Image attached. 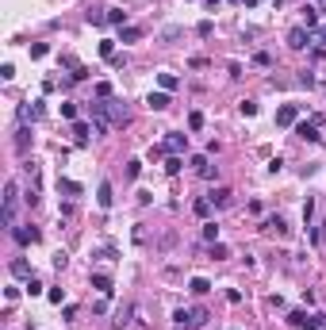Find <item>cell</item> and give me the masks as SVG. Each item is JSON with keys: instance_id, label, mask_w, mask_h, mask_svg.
<instances>
[{"instance_id": "cell-1", "label": "cell", "mask_w": 326, "mask_h": 330, "mask_svg": "<svg viewBox=\"0 0 326 330\" xmlns=\"http://www.w3.org/2000/svg\"><path fill=\"white\" fill-rule=\"evenodd\" d=\"M16 200H19V184L8 181V188H4V226H16Z\"/></svg>"}, {"instance_id": "cell-2", "label": "cell", "mask_w": 326, "mask_h": 330, "mask_svg": "<svg viewBox=\"0 0 326 330\" xmlns=\"http://www.w3.org/2000/svg\"><path fill=\"white\" fill-rule=\"evenodd\" d=\"M288 322H292V326H300V330H322V326H326V315H322V311H315V315L296 311V315H288Z\"/></svg>"}, {"instance_id": "cell-3", "label": "cell", "mask_w": 326, "mask_h": 330, "mask_svg": "<svg viewBox=\"0 0 326 330\" xmlns=\"http://www.w3.org/2000/svg\"><path fill=\"white\" fill-rule=\"evenodd\" d=\"M296 119H300V108H296V104L276 108V127H296Z\"/></svg>"}, {"instance_id": "cell-4", "label": "cell", "mask_w": 326, "mask_h": 330, "mask_svg": "<svg viewBox=\"0 0 326 330\" xmlns=\"http://www.w3.org/2000/svg\"><path fill=\"white\" fill-rule=\"evenodd\" d=\"M12 238H16L19 246H35V242H39L43 235H39L35 226H12Z\"/></svg>"}, {"instance_id": "cell-5", "label": "cell", "mask_w": 326, "mask_h": 330, "mask_svg": "<svg viewBox=\"0 0 326 330\" xmlns=\"http://www.w3.org/2000/svg\"><path fill=\"white\" fill-rule=\"evenodd\" d=\"M161 150H169V154H184V150H188V135H177V130H173V135H169V139H165V146Z\"/></svg>"}, {"instance_id": "cell-6", "label": "cell", "mask_w": 326, "mask_h": 330, "mask_svg": "<svg viewBox=\"0 0 326 330\" xmlns=\"http://www.w3.org/2000/svg\"><path fill=\"white\" fill-rule=\"evenodd\" d=\"M307 43H311V31H307V27H292V31H288V46H292V50H303Z\"/></svg>"}, {"instance_id": "cell-7", "label": "cell", "mask_w": 326, "mask_h": 330, "mask_svg": "<svg viewBox=\"0 0 326 330\" xmlns=\"http://www.w3.org/2000/svg\"><path fill=\"white\" fill-rule=\"evenodd\" d=\"M96 204H100L104 211L115 204V192H112V181H100V188H96Z\"/></svg>"}, {"instance_id": "cell-8", "label": "cell", "mask_w": 326, "mask_h": 330, "mask_svg": "<svg viewBox=\"0 0 326 330\" xmlns=\"http://www.w3.org/2000/svg\"><path fill=\"white\" fill-rule=\"evenodd\" d=\"M261 230H269V235H288V223H284V215H269V219H261Z\"/></svg>"}, {"instance_id": "cell-9", "label": "cell", "mask_w": 326, "mask_h": 330, "mask_svg": "<svg viewBox=\"0 0 326 330\" xmlns=\"http://www.w3.org/2000/svg\"><path fill=\"white\" fill-rule=\"evenodd\" d=\"M8 269H12V277H19V280H31V277H35V273H31V265H27L23 257H12V265H8Z\"/></svg>"}, {"instance_id": "cell-10", "label": "cell", "mask_w": 326, "mask_h": 330, "mask_svg": "<svg viewBox=\"0 0 326 330\" xmlns=\"http://www.w3.org/2000/svg\"><path fill=\"white\" fill-rule=\"evenodd\" d=\"M184 326H188V330L207 326V311H204V307H192V311H188V322H184Z\"/></svg>"}, {"instance_id": "cell-11", "label": "cell", "mask_w": 326, "mask_h": 330, "mask_svg": "<svg viewBox=\"0 0 326 330\" xmlns=\"http://www.w3.org/2000/svg\"><path fill=\"white\" fill-rule=\"evenodd\" d=\"M296 135H300V139H307V142H318V127H315V123H296Z\"/></svg>"}, {"instance_id": "cell-12", "label": "cell", "mask_w": 326, "mask_h": 330, "mask_svg": "<svg viewBox=\"0 0 326 330\" xmlns=\"http://www.w3.org/2000/svg\"><path fill=\"white\" fill-rule=\"evenodd\" d=\"M207 200H211L215 208H226V204H231V188H211V192H207Z\"/></svg>"}, {"instance_id": "cell-13", "label": "cell", "mask_w": 326, "mask_h": 330, "mask_svg": "<svg viewBox=\"0 0 326 330\" xmlns=\"http://www.w3.org/2000/svg\"><path fill=\"white\" fill-rule=\"evenodd\" d=\"M43 115H46V108L39 104V100H35L31 108H19V119H23V123H27V119H43Z\"/></svg>"}, {"instance_id": "cell-14", "label": "cell", "mask_w": 326, "mask_h": 330, "mask_svg": "<svg viewBox=\"0 0 326 330\" xmlns=\"http://www.w3.org/2000/svg\"><path fill=\"white\" fill-rule=\"evenodd\" d=\"M138 39H142V27H135V23L119 27V43H138Z\"/></svg>"}, {"instance_id": "cell-15", "label": "cell", "mask_w": 326, "mask_h": 330, "mask_svg": "<svg viewBox=\"0 0 326 330\" xmlns=\"http://www.w3.org/2000/svg\"><path fill=\"white\" fill-rule=\"evenodd\" d=\"M92 284H96V292L100 295H112L115 288H112V277H104V273H92Z\"/></svg>"}, {"instance_id": "cell-16", "label": "cell", "mask_w": 326, "mask_h": 330, "mask_svg": "<svg viewBox=\"0 0 326 330\" xmlns=\"http://www.w3.org/2000/svg\"><path fill=\"white\" fill-rule=\"evenodd\" d=\"M58 192H66L69 200H73V196H81V192H85V188H81L77 181H66V177H58Z\"/></svg>"}, {"instance_id": "cell-17", "label": "cell", "mask_w": 326, "mask_h": 330, "mask_svg": "<svg viewBox=\"0 0 326 330\" xmlns=\"http://www.w3.org/2000/svg\"><path fill=\"white\" fill-rule=\"evenodd\" d=\"M146 104L154 108V112H165V108H169V92H150Z\"/></svg>"}, {"instance_id": "cell-18", "label": "cell", "mask_w": 326, "mask_h": 330, "mask_svg": "<svg viewBox=\"0 0 326 330\" xmlns=\"http://www.w3.org/2000/svg\"><path fill=\"white\" fill-rule=\"evenodd\" d=\"M104 16H108V23H115V27H127V12H123V8H108Z\"/></svg>"}, {"instance_id": "cell-19", "label": "cell", "mask_w": 326, "mask_h": 330, "mask_svg": "<svg viewBox=\"0 0 326 330\" xmlns=\"http://www.w3.org/2000/svg\"><path fill=\"white\" fill-rule=\"evenodd\" d=\"M88 130H92V127H88V123L73 119V135H77V146H85V142H88Z\"/></svg>"}, {"instance_id": "cell-20", "label": "cell", "mask_w": 326, "mask_h": 330, "mask_svg": "<svg viewBox=\"0 0 326 330\" xmlns=\"http://www.w3.org/2000/svg\"><path fill=\"white\" fill-rule=\"evenodd\" d=\"M27 142H31V130H27V123H23V127L16 130V150L19 154H27Z\"/></svg>"}, {"instance_id": "cell-21", "label": "cell", "mask_w": 326, "mask_h": 330, "mask_svg": "<svg viewBox=\"0 0 326 330\" xmlns=\"http://www.w3.org/2000/svg\"><path fill=\"white\" fill-rule=\"evenodd\" d=\"M211 208H215V204H211V200H207V196H200V200H196V204H192V211H196V215H200V219H207V215H211Z\"/></svg>"}, {"instance_id": "cell-22", "label": "cell", "mask_w": 326, "mask_h": 330, "mask_svg": "<svg viewBox=\"0 0 326 330\" xmlns=\"http://www.w3.org/2000/svg\"><path fill=\"white\" fill-rule=\"evenodd\" d=\"M303 27H307V31L318 27V8H303Z\"/></svg>"}, {"instance_id": "cell-23", "label": "cell", "mask_w": 326, "mask_h": 330, "mask_svg": "<svg viewBox=\"0 0 326 330\" xmlns=\"http://www.w3.org/2000/svg\"><path fill=\"white\" fill-rule=\"evenodd\" d=\"M188 288H192L196 295H207V292H211V284H207L204 277H192V280H188Z\"/></svg>"}, {"instance_id": "cell-24", "label": "cell", "mask_w": 326, "mask_h": 330, "mask_svg": "<svg viewBox=\"0 0 326 330\" xmlns=\"http://www.w3.org/2000/svg\"><path fill=\"white\" fill-rule=\"evenodd\" d=\"M157 85H161V92H173V88H177V73H161Z\"/></svg>"}, {"instance_id": "cell-25", "label": "cell", "mask_w": 326, "mask_h": 330, "mask_svg": "<svg viewBox=\"0 0 326 330\" xmlns=\"http://www.w3.org/2000/svg\"><path fill=\"white\" fill-rule=\"evenodd\" d=\"M211 257H215V261H223V257H231V250H226L223 242H211Z\"/></svg>"}, {"instance_id": "cell-26", "label": "cell", "mask_w": 326, "mask_h": 330, "mask_svg": "<svg viewBox=\"0 0 326 330\" xmlns=\"http://www.w3.org/2000/svg\"><path fill=\"white\" fill-rule=\"evenodd\" d=\"M211 31H215V27H211V19H200V23H196V35H200V39H207Z\"/></svg>"}, {"instance_id": "cell-27", "label": "cell", "mask_w": 326, "mask_h": 330, "mask_svg": "<svg viewBox=\"0 0 326 330\" xmlns=\"http://www.w3.org/2000/svg\"><path fill=\"white\" fill-rule=\"evenodd\" d=\"M204 238H207V242H219V226H215V223H204Z\"/></svg>"}, {"instance_id": "cell-28", "label": "cell", "mask_w": 326, "mask_h": 330, "mask_svg": "<svg viewBox=\"0 0 326 330\" xmlns=\"http://www.w3.org/2000/svg\"><path fill=\"white\" fill-rule=\"evenodd\" d=\"M180 165H184V161H180V157H177V154H173V157H169V161H165V173H180Z\"/></svg>"}, {"instance_id": "cell-29", "label": "cell", "mask_w": 326, "mask_h": 330, "mask_svg": "<svg viewBox=\"0 0 326 330\" xmlns=\"http://www.w3.org/2000/svg\"><path fill=\"white\" fill-rule=\"evenodd\" d=\"M100 54H104V58H115V43H112V39H104V43H100Z\"/></svg>"}, {"instance_id": "cell-30", "label": "cell", "mask_w": 326, "mask_h": 330, "mask_svg": "<svg viewBox=\"0 0 326 330\" xmlns=\"http://www.w3.org/2000/svg\"><path fill=\"white\" fill-rule=\"evenodd\" d=\"M61 119H77V104H61Z\"/></svg>"}, {"instance_id": "cell-31", "label": "cell", "mask_w": 326, "mask_h": 330, "mask_svg": "<svg viewBox=\"0 0 326 330\" xmlns=\"http://www.w3.org/2000/svg\"><path fill=\"white\" fill-rule=\"evenodd\" d=\"M96 96H100V100H108V96H112V85H108V81H100V85H96Z\"/></svg>"}, {"instance_id": "cell-32", "label": "cell", "mask_w": 326, "mask_h": 330, "mask_svg": "<svg viewBox=\"0 0 326 330\" xmlns=\"http://www.w3.org/2000/svg\"><path fill=\"white\" fill-rule=\"evenodd\" d=\"M200 177H204V181H215V177H219V169H215V165H204V169H200Z\"/></svg>"}, {"instance_id": "cell-33", "label": "cell", "mask_w": 326, "mask_h": 330, "mask_svg": "<svg viewBox=\"0 0 326 330\" xmlns=\"http://www.w3.org/2000/svg\"><path fill=\"white\" fill-rule=\"evenodd\" d=\"M161 39H165V43H173V39H180V27H165V31H161Z\"/></svg>"}, {"instance_id": "cell-34", "label": "cell", "mask_w": 326, "mask_h": 330, "mask_svg": "<svg viewBox=\"0 0 326 330\" xmlns=\"http://www.w3.org/2000/svg\"><path fill=\"white\" fill-rule=\"evenodd\" d=\"M46 50H50L46 43H35V46H31V58H46Z\"/></svg>"}, {"instance_id": "cell-35", "label": "cell", "mask_w": 326, "mask_h": 330, "mask_svg": "<svg viewBox=\"0 0 326 330\" xmlns=\"http://www.w3.org/2000/svg\"><path fill=\"white\" fill-rule=\"evenodd\" d=\"M238 108H242V115H257V104H253V100H242Z\"/></svg>"}, {"instance_id": "cell-36", "label": "cell", "mask_w": 326, "mask_h": 330, "mask_svg": "<svg viewBox=\"0 0 326 330\" xmlns=\"http://www.w3.org/2000/svg\"><path fill=\"white\" fill-rule=\"evenodd\" d=\"M69 81H88V70H85V65H77V70L69 73Z\"/></svg>"}, {"instance_id": "cell-37", "label": "cell", "mask_w": 326, "mask_h": 330, "mask_svg": "<svg viewBox=\"0 0 326 330\" xmlns=\"http://www.w3.org/2000/svg\"><path fill=\"white\" fill-rule=\"evenodd\" d=\"M188 127H192V130H200V127H204V115L192 112V115H188Z\"/></svg>"}, {"instance_id": "cell-38", "label": "cell", "mask_w": 326, "mask_h": 330, "mask_svg": "<svg viewBox=\"0 0 326 330\" xmlns=\"http://www.w3.org/2000/svg\"><path fill=\"white\" fill-rule=\"evenodd\" d=\"M66 265H69V257H66V253H54V269L61 273V269H66Z\"/></svg>"}, {"instance_id": "cell-39", "label": "cell", "mask_w": 326, "mask_h": 330, "mask_svg": "<svg viewBox=\"0 0 326 330\" xmlns=\"http://www.w3.org/2000/svg\"><path fill=\"white\" fill-rule=\"evenodd\" d=\"M253 61H257V65H273V58H269L265 50H257V54H253Z\"/></svg>"}, {"instance_id": "cell-40", "label": "cell", "mask_w": 326, "mask_h": 330, "mask_svg": "<svg viewBox=\"0 0 326 330\" xmlns=\"http://www.w3.org/2000/svg\"><path fill=\"white\" fill-rule=\"evenodd\" d=\"M300 85H303V88H315V77H311V73L303 70V73H300Z\"/></svg>"}, {"instance_id": "cell-41", "label": "cell", "mask_w": 326, "mask_h": 330, "mask_svg": "<svg viewBox=\"0 0 326 330\" xmlns=\"http://www.w3.org/2000/svg\"><path fill=\"white\" fill-rule=\"evenodd\" d=\"M315 43H318V46H326V23L318 27V35H315Z\"/></svg>"}, {"instance_id": "cell-42", "label": "cell", "mask_w": 326, "mask_h": 330, "mask_svg": "<svg viewBox=\"0 0 326 330\" xmlns=\"http://www.w3.org/2000/svg\"><path fill=\"white\" fill-rule=\"evenodd\" d=\"M204 4H207V8H219V0H204Z\"/></svg>"}, {"instance_id": "cell-43", "label": "cell", "mask_w": 326, "mask_h": 330, "mask_svg": "<svg viewBox=\"0 0 326 330\" xmlns=\"http://www.w3.org/2000/svg\"><path fill=\"white\" fill-rule=\"evenodd\" d=\"M242 4H246V8H253V4H257V0H242Z\"/></svg>"}, {"instance_id": "cell-44", "label": "cell", "mask_w": 326, "mask_h": 330, "mask_svg": "<svg viewBox=\"0 0 326 330\" xmlns=\"http://www.w3.org/2000/svg\"><path fill=\"white\" fill-rule=\"evenodd\" d=\"M322 330H326V326H322Z\"/></svg>"}]
</instances>
